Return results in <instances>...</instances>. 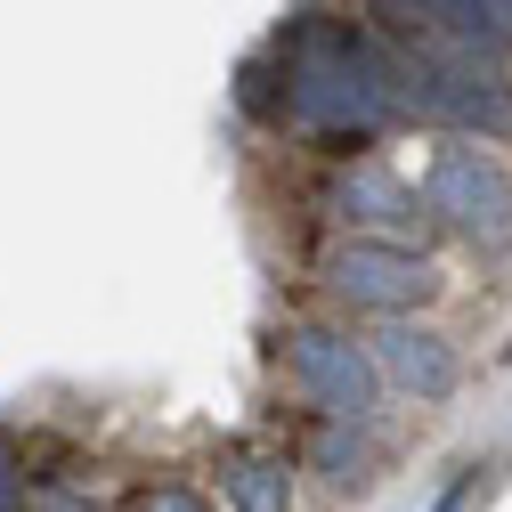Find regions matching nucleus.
Instances as JSON below:
<instances>
[{"label": "nucleus", "mask_w": 512, "mask_h": 512, "mask_svg": "<svg viewBox=\"0 0 512 512\" xmlns=\"http://www.w3.org/2000/svg\"><path fill=\"white\" fill-rule=\"evenodd\" d=\"M399 122H431L447 139H512V66L480 49H391Z\"/></svg>", "instance_id": "f03ea898"}, {"label": "nucleus", "mask_w": 512, "mask_h": 512, "mask_svg": "<svg viewBox=\"0 0 512 512\" xmlns=\"http://www.w3.org/2000/svg\"><path fill=\"white\" fill-rule=\"evenodd\" d=\"M309 464L326 472L334 488H366V480H374V439H366V423L317 415V431H309Z\"/></svg>", "instance_id": "1a4fd4ad"}, {"label": "nucleus", "mask_w": 512, "mask_h": 512, "mask_svg": "<svg viewBox=\"0 0 512 512\" xmlns=\"http://www.w3.org/2000/svg\"><path fill=\"white\" fill-rule=\"evenodd\" d=\"M33 504V464H25V439L0 431V512H25Z\"/></svg>", "instance_id": "9d476101"}, {"label": "nucleus", "mask_w": 512, "mask_h": 512, "mask_svg": "<svg viewBox=\"0 0 512 512\" xmlns=\"http://www.w3.org/2000/svg\"><path fill=\"white\" fill-rule=\"evenodd\" d=\"M220 496H228V512H293V456L285 447H228Z\"/></svg>", "instance_id": "6e6552de"}, {"label": "nucleus", "mask_w": 512, "mask_h": 512, "mask_svg": "<svg viewBox=\"0 0 512 512\" xmlns=\"http://www.w3.org/2000/svg\"><path fill=\"white\" fill-rule=\"evenodd\" d=\"M366 358H374V374H382V382H399L415 407L456 399V382H464L456 350H447L431 326H407V317H382V334L366 342Z\"/></svg>", "instance_id": "0eeeda50"}, {"label": "nucleus", "mask_w": 512, "mask_h": 512, "mask_svg": "<svg viewBox=\"0 0 512 512\" xmlns=\"http://www.w3.org/2000/svg\"><path fill=\"white\" fill-rule=\"evenodd\" d=\"M415 204L431 228L464 236L472 252H488V261H504L512 252V171L488 155V139H447L431 147L423 179H415Z\"/></svg>", "instance_id": "7ed1b4c3"}, {"label": "nucleus", "mask_w": 512, "mask_h": 512, "mask_svg": "<svg viewBox=\"0 0 512 512\" xmlns=\"http://www.w3.org/2000/svg\"><path fill=\"white\" fill-rule=\"evenodd\" d=\"M317 285H326L342 309H358V317H407V309H423L439 293V277H431L423 252L415 244H382V236L334 244L326 261H317Z\"/></svg>", "instance_id": "39448f33"}, {"label": "nucleus", "mask_w": 512, "mask_h": 512, "mask_svg": "<svg viewBox=\"0 0 512 512\" xmlns=\"http://www.w3.org/2000/svg\"><path fill=\"white\" fill-rule=\"evenodd\" d=\"M472 480H480V464H464V472H456V480H447V488H439V504H431V512H456V504H464V496H472Z\"/></svg>", "instance_id": "f8f14e48"}, {"label": "nucleus", "mask_w": 512, "mask_h": 512, "mask_svg": "<svg viewBox=\"0 0 512 512\" xmlns=\"http://www.w3.org/2000/svg\"><path fill=\"white\" fill-rule=\"evenodd\" d=\"M277 57H285V98L269 106L277 131H301L326 155H366L399 122V57L374 25H350L334 9H293Z\"/></svg>", "instance_id": "f257e3e1"}, {"label": "nucleus", "mask_w": 512, "mask_h": 512, "mask_svg": "<svg viewBox=\"0 0 512 512\" xmlns=\"http://www.w3.org/2000/svg\"><path fill=\"white\" fill-rule=\"evenodd\" d=\"M277 358H285V382L301 391V407H309V415L374 423L382 374H374V358H366V342H358L350 326H317V317H301V326H285Z\"/></svg>", "instance_id": "20e7f679"}, {"label": "nucleus", "mask_w": 512, "mask_h": 512, "mask_svg": "<svg viewBox=\"0 0 512 512\" xmlns=\"http://www.w3.org/2000/svg\"><path fill=\"white\" fill-rule=\"evenodd\" d=\"M317 212L326 220H342L350 236H382V244H415L431 220H423V204H415V187L407 179H391V171H334L326 179V196H317Z\"/></svg>", "instance_id": "423d86ee"}, {"label": "nucleus", "mask_w": 512, "mask_h": 512, "mask_svg": "<svg viewBox=\"0 0 512 512\" xmlns=\"http://www.w3.org/2000/svg\"><path fill=\"white\" fill-rule=\"evenodd\" d=\"M131 512H212V496H196L187 480H155V488L131 496Z\"/></svg>", "instance_id": "9b49d317"}]
</instances>
